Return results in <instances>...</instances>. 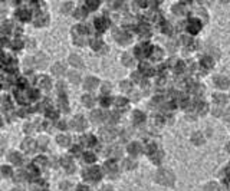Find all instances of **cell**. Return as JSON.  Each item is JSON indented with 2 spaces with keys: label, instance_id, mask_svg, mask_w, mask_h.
I'll list each match as a JSON object with an SVG mask.
<instances>
[{
  "label": "cell",
  "instance_id": "cell-1",
  "mask_svg": "<svg viewBox=\"0 0 230 191\" xmlns=\"http://www.w3.org/2000/svg\"><path fill=\"white\" fill-rule=\"evenodd\" d=\"M155 180L157 183L163 184V186H173L174 184V175L168 169H160L155 174Z\"/></svg>",
  "mask_w": 230,
  "mask_h": 191
},
{
  "label": "cell",
  "instance_id": "cell-2",
  "mask_svg": "<svg viewBox=\"0 0 230 191\" xmlns=\"http://www.w3.org/2000/svg\"><path fill=\"white\" fill-rule=\"evenodd\" d=\"M85 177L89 178V180H98L99 177H101V173H99L98 168H91V169H88V171H85Z\"/></svg>",
  "mask_w": 230,
  "mask_h": 191
},
{
  "label": "cell",
  "instance_id": "cell-3",
  "mask_svg": "<svg viewBox=\"0 0 230 191\" xmlns=\"http://www.w3.org/2000/svg\"><path fill=\"white\" fill-rule=\"evenodd\" d=\"M46 56H45L43 53H38V56L35 58V65L38 66V68H45L46 66Z\"/></svg>",
  "mask_w": 230,
  "mask_h": 191
},
{
  "label": "cell",
  "instance_id": "cell-4",
  "mask_svg": "<svg viewBox=\"0 0 230 191\" xmlns=\"http://www.w3.org/2000/svg\"><path fill=\"white\" fill-rule=\"evenodd\" d=\"M214 83L219 88H227L229 86V79L225 76H216L214 78Z\"/></svg>",
  "mask_w": 230,
  "mask_h": 191
},
{
  "label": "cell",
  "instance_id": "cell-5",
  "mask_svg": "<svg viewBox=\"0 0 230 191\" xmlns=\"http://www.w3.org/2000/svg\"><path fill=\"white\" fill-rule=\"evenodd\" d=\"M75 129H78V131H81V129H83V126H85V121L81 118V116H78V118H75V119L72 121L71 124Z\"/></svg>",
  "mask_w": 230,
  "mask_h": 191
},
{
  "label": "cell",
  "instance_id": "cell-6",
  "mask_svg": "<svg viewBox=\"0 0 230 191\" xmlns=\"http://www.w3.org/2000/svg\"><path fill=\"white\" fill-rule=\"evenodd\" d=\"M188 30L194 35V33H197L198 30H200V22L198 20H191L190 22V26H188Z\"/></svg>",
  "mask_w": 230,
  "mask_h": 191
},
{
  "label": "cell",
  "instance_id": "cell-7",
  "mask_svg": "<svg viewBox=\"0 0 230 191\" xmlns=\"http://www.w3.org/2000/svg\"><path fill=\"white\" fill-rule=\"evenodd\" d=\"M96 85H98V81L95 78H88L86 81H85V88L86 89H93Z\"/></svg>",
  "mask_w": 230,
  "mask_h": 191
},
{
  "label": "cell",
  "instance_id": "cell-8",
  "mask_svg": "<svg viewBox=\"0 0 230 191\" xmlns=\"http://www.w3.org/2000/svg\"><path fill=\"white\" fill-rule=\"evenodd\" d=\"M132 119H134L135 124H140V122H143L144 121V114L143 112H140V111H135V112L132 114Z\"/></svg>",
  "mask_w": 230,
  "mask_h": 191
},
{
  "label": "cell",
  "instance_id": "cell-9",
  "mask_svg": "<svg viewBox=\"0 0 230 191\" xmlns=\"http://www.w3.org/2000/svg\"><path fill=\"white\" fill-rule=\"evenodd\" d=\"M128 151L131 154H134V155H137V154L141 152V147H140V144L135 142V144H131V145L128 147Z\"/></svg>",
  "mask_w": 230,
  "mask_h": 191
},
{
  "label": "cell",
  "instance_id": "cell-10",
  "mask_svg": "<svg viewBox=\"0 0 230 191\" xmlns=\"http://www.w3.org/2000/svg\"><path fill=\"white\" fill-rule=\"evenodd\" d=\"M52 72H53L55 75H62V73L65 72V68H63V65H60V63H56V65L52 68Z\"/></svg>",
  "mask_w": 230,
  "mask_h": 191
},
{
  "label": "cell",
  "instance_id": "cell-11",
  "mask_svg": "<svg viewBox=\"0 0 230 191\" xmlns=\"http://www.w3.org/2000/svg\"><path fill=\"white\" fill-rule=\"evenodd\" d=\"M71 63L73 66H82L81 58H79V56H76V55H72V56H71Z\"/></svg>",
  "mask_w": 230,
  "mask_h": 191
},
{
  "label": "cell",
  "instance_id": "cell-12",
  "mask_svg": "<svg viewBox=\"0 0 230 191\" xmlns=\"http://www.w3.org/2000/svg\"><path fill=\"white\" fill-rule=\"evenodd\" d=\"M105 169H107L108 173H112V174H115V173H117V165H115L114 163H107V164H105Z\"/></svg>",
  "mask_w": 230,
  "mask_h": 191
},
{
  "label": "cell",
  "instance_id": "cell-13",
  "mask_svg": "<svg viewBox=\"0 0 230 191\" xmlns=\"http://www.w3.org/2000/svg\"><path fill=\"white\" fill-rule=\"evenodd\" d=\"M23 148H25L26 151H32L33 148H35V142H33L32 139H28V141L23 142Z\"/></svg>",
  "mask_w": 230,
  "mask_h": 191
},
{
  "label": "cell",
  "instance_id": "cell-14",
  "mask_svg": "<svg viewBox=\"0 0 230 191\" xmlns=\"http://www.w3.org/2000/svg\"><path fill=\"white\" fill-rule=\"evenodd\" d=\"M115 132L111 131V129H104V131L101 132V135H102V138H105V139H111L112 136H114Z\"/></svg>",
  "mask_w": 230,
  "mask_h": 191
},
{
  "label": "cell",
  "instance_id": "cell-15",
  "mask_svg": "<svg viewBox=\"0 0 230 191\" xmlns=\"http://www.w3.org/2000/svg\"><path fill=\"white\" fill-rule=\"evenodd\" d=\"M214 102H217L219 105H223L226 102V96L225 95H214Z\"/></svg>",
  "mask_w": 230,
  "mask_h": 191
},
{
  "label": "cell",
  "instance_id": "cell-16",
  "mask_svg": "<svg viewBox=\"0 0 230 191\" xmlns=\"http://www.w3.org/2000/svg\"><path fill=\"white\" fill-rule=\"evenodd\" d=\"M92 119L95 121V122L102 121V112H101V111H95V112L92 114Z\"/></svg>",
  "mask_w": 230,
  "mask_h": 191
},
{
  "label": "cell",
  "instance_id": "cell-17",
  "mask_svg": "<svg viewBox=\"0 0 230 191\" xmlns=\"http://www.w3.org/2000/svg\"><path fill=\"white\" fill-rule=\"evenodd\" d=\"M10 161L15 164H20V161H22V157L19 155V154H12L10 155Z\"/></svg>",
  "mask_w": 230,
  "mask_h": 191
},
{
  "label": "cell",
  "instance_id": "cell-18",
  "mask_svg": "<svg viewBox=\"0 0 230 191\" xmlns=\"http://www.w3.org/2000/svg\"><path fill=\"white\" fill-rule=\"evenodd\" d=\"M201 65H204L206 68H211V65H213V62H211V59L210 58H206V59H203Z\"/></svg>",
  "mask_w": 230,
  "mask_h": 191
},
{
  "label": "cell",
  "instance_id": "cell-19",
  "mask_svg": "<svg viewBox=\"0 0 230 191\" xmlns=\"http://www.w3.org/2000/svg\"><path fill=\"white\" fill-rule=\"evenodd\" d=\"M206 191H219V187L216 186V184H208L206 187Z\"/></svg>",
  "mask_w": 230,
  "mask_h": 191
},
{
  "label": "cell",
  "instance_id": "cell-20",
  "mask_svg": "<svg viewBox=\"0 0 230 191\" xmlns=\"http://www.w3.org/2000/svg\"><path fill=\"white\" fill-rule=\"evenodd\" d=\"M83 102H85V104L86 105H92V102H93V99L91 98V96H89V95H86V96H83V99H82Z\"/></svg>",
  "mask_w": 230,
  "mask_h": 191
},
{
  "label": "cell",
  "instance_id": "cell-21",
  "mask_svg": "<svg viewBox=\"0 0 230 191\" xmlns=\"http://www.w3.org/2000/svg\"><path fill=\"white\" fill-rule=\"evenodd\" d=\"M69 79H71L73 83H76V82L79 81V76H78L76 73H71V75H69Z\"/></svg>",
  "mask_w": 230,
  "mask_h": 191
},
{
  "label": "cell",
  "instance_id": "cell-22",
  "mask_svg": "<svg viewBox=\"0 0 230 191\" xmlns=\"http://www.w3.org/2000/svg\"><path fill=\"white\" fill-rule=\"evenodd\" d=\"M59 144L60 145H66L68 144V138L66 136H59Z\"/></svg>",
  "mask_w": 230,
  "mask_h": 191
},
{
  "label": "cell",
  "instance_id": "cell-23",
  "mask_svg": "<svg viewBox=\"0 0 230 191\" xmlns=\"http://www.w3.org/2000/svg\"><path fill=\"white\" fill-rule=\"evenodd\" d=\"M125 167L127 168H132V167H135V163H132V161H125Z\"/></svg>",
  "mask_w": 230,
  "mask_h": 191
},
{
  "label": "cell",
  "instance_id": "cell-24",
  "mask_svg": "<svg viewBox=\"0 0 230 191\" xmlns=\"http://www.w3.org/2000/svg\"><path fill=\"white\" fill-rule=\"evenodd\" d=\"M198 111L200 112H206V104H198Z\"/></svg>",
  "mask_w": 230,
  "mask_h": 191
},
{
  "label": "cell",
  "instance_id": "cell-25",
  "mask_svg": "<svg viewBox=\"0 0 230 191\" xmlns=\"http://www.w3.org/2000/svg\"><path fill=\"white\" fill-rule=\"evenodd\" d=\"M88 6H89L91 9H93V7H96V6H98V2H88Z\"/></svg>",
  "mask_w": 230,
  "mask_h": 191
},
{
  "label": "cell",
  "instance_id": "cell-26",
  "mask_svg": "<svg viewBox=\"0 0 230 191\" xmlns=\"http://www.w3.org/2000/svg\"><path fill=\"white\" fill-rule=\"evenodd\" d=\"M225 115H226V119H227V121H230V108H229V109H226Z\"/></svg>",
  "mask_w": 230,
  "mask_h": 191
},
{
  "label": "cell",
  "instance_id": "cell-27",
  "mask_svg": "<svg viewBox=\"0 0 230 191\" xmlns=\"http://www.w3.org/2000/svg\"><path fill=\"white\" fill-rule=\"evenodd\" d=\"M92 46H93V48H99V46H101V42H98V40L95 42V40H93V42H92Z\"/></svg>",
  "mask_w": 230,
  "mask_h": 191
},
{
  "label": "cell",
  "instance_id": "cell-28",
  "mask_svg": "<svg viewBox=\"0 0 230 191\" xmlns=\"http://www.w3.org/2000/svg\"><path fill=\"white\" fill-rule=\"evenodd\" d=\"M22 175H23L22 173H19V174L16 175V181H22V180H23V177H22Z\"/></svg>",
  "mask_w": 230,
  "mask_h": 191
},
{
  "label": "cell",
  "instance_id": "cell-29",
  "mask_svg": "<svg viewBox=\"0 0 230 191\" xmlns=\"http://www.w3.org/2000/svg\"><path fill=\"white\" fill-rule=\"evenodd\" d=\"M86 161H93V155H91V154L86 155Z\"/></svg>",
  "mask_w": 230,
  "mask_h": 191
},
{
  "label": "cell",
  "instance_id": "cell-30",
  "mask_svg": "<svg viewBox=\"0 0 230 191\" xmlns=\"http://www.w3.org/2000/svg\"><path fill=\"white\" fill-rule=\"evenodd\" d=\"M102 191H112V190H111V188H104Z\"/></svg>",
  "mask_w": 230,
  "mask_h": 191
},
{
  "label": "cell",
  "instance_id": "cell-31",
  "mask_svg": "<svg viewBox=\"0 0 230 191\" xmlns=\"http://www.w3.org/2000/svg\"><path fill=\"white\" fill-rule=\"evenodd\" d=\"M15 191H22V190H15Z\"/></svg>",
  "mask_w": 230,
  "mask_h": 191
}]
</instances>
